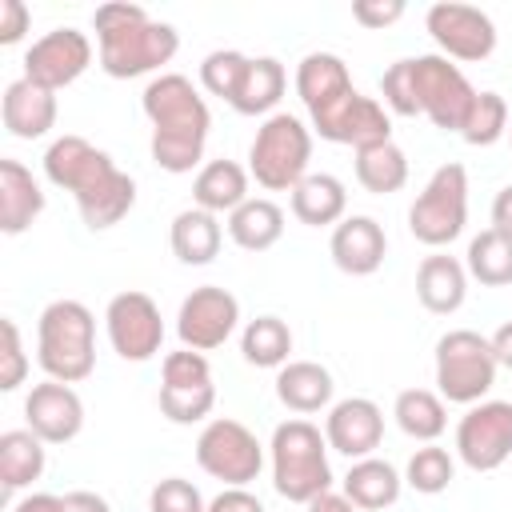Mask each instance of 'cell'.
<instances>
[{
  "label": "cell",
  "mask_w": 512,
  "mask_h": 512,
  "mask_svg": "<svg viewBox=\"0 0 512 512\" xmlns=\"http://www.w3.org/2000/svg\"><path fill=\"white\" fill-rule=\"evenodd\" d=\"M44 176H48V184L72 192L80 220L92 232L116 228L136 204V180L128 172H120L104 148H96L92 140H84L76 132H64L48 144Z\"/></svg>",
  "instance_id": "cell-1"
},
{
  "label": "cell",
  "mask_w": 512,
  "mask_h": 512,
  "mask_svg": "<svg viewBox=\"0 0 512 512\" xmlns=\"http://www.w3.org/2000/svg\"><path fill=\"white\" fill-rule=\"evenodd\" d=\"M140 108L152 124V160L172 176L192 172L204 160L212 132V112L200 88L184 72H160L144 84Z\"/></svg>",
  "instance_id": "cell-2"
},
{
  "label": "cell",
  "mask_w": 512,
  "mask_h": 512,
  "mask_svg": "<svg viewBox=\"0 0 512 512\" xmlns=\"http://www.w3.org/2000/svg\"><path fill=\"white\" fill-rule=\"evenodd\" d=\"M92 28L100 48V68L112 80L160 72L180 48V32L164 20H152L140 4H100L92 12Z\"/></svg>",
  "instance_id": "cell-3"
},
{
  "label": "cell",
  "mask_w": 512,
  "mask_h": 512,
  "mask_svg": "<svg viewBox=\"0 0 512 512\" xmlns=\"http://www.w3.org/2000/svg\"><path fill=\"white\" fill-rule=\"evenodd\" d=\"M36 360L48 380L80 384L96 368V316L88 304L60 296L36 320Z\"/></svg>",
  "instance_id": "cell-4"
},
{
  "label": "cell",
  "mask_w": 512,
  "mask_h": 512,
  "mask_svg": "<svg viewBox=\"0 0 512 512\" xmlns=\"http://www.w3.org/2000/svg\"><path fill=\"white\" fill-rule=\"evenodd\" d=\"M268 460H272V488L292 504H308L332 488L328 440L304 416L276 424L272 444H268Z\"/></svg>",
  "instance_id": "cell-5"
},
{
  "label": "cell",
  "mask_w": 512,
  "mask_h": 512,
  "mask_svg": "<svg viewBox=\"0 0 512 512\" xmlns=\"http://www.w3.org/2000/svg\"><path fill=\"white\" fill-rule=\"evenodd\" d=\"M312 128L292 112H272L248 148V176L268 192H292L308 176Z\"/></svg>",
  "instance_id": "cell-6"
},
{
  "label": "cell",
  "mask_w": 512,
  "mask_h": 512,
  "mask_svg": "<svg viewBox=\"0 0 512 512\" xmlns=\"http://www.w3.org/2000/svg\"><path fill=\"white\" fill-rule=\"evenodd\" d=\"M496 368L492 340L472 328H452L436 340V388L448 404H480L496 384Z\"/></svg>",
  "instance_id": "cell-7"
},
{
  "label": "cell",
  "mask_w": 512,
  "mask_h": 512,
  "mask_svg": "<svg viewBox=\"0 0 512 512\" xmlns=\"http://www.w3.org/2000/svg\"><path fill=\"white\" fill-rule=\"evenodd\" d=\"M464 224H468V172L464 164L448 160L428 176V184L412 200L408 232L428 248H444L464 232Z\"/></svg>",
  "instance_id": "cell-8"
},
{
  "label": "cell",
  "mask_w": 512,
  "mask_h": 512,
  "mask_svg": "<svg viewBox=\"0 0 512 512\" xmlns=\"http://www.w3.org/2000/svg\"><path fill=\"white\" fill-rule=\"evenodd\" d=\"M196 464L224 488H248L264 468V444L232 416H216L196 436Z\"/></svg>",
  "instance_id": "cell-9"
},
{
  "label": "cell",
  "mask_w": 512,
  "mask_h": 512,
  "mask_svg": "<svg viewBox=\"0 0 512 512\" xmlns=\"http://www.w3.org/2000/svg\"><path fill=\"white\" fill-rule=\"evenodd\" d=\"M412 84H416L420 116H428L440 132L464 128V120L476 104V88L448 56H440V52L412 56Z\"/></svg>",
  "instance_id": "cell-10"
},
{
  "label": "cell",
  "mask_w": 512,
  "mask_h": 512,
  "mask_svg": "<svg viewBox=\"0 0 512 512\" xmlns=\"http://www.w3.org/2000/svg\"><path fill=\"white\" fill-rule=\"evenodd\" d=\"M216 408L212 364L204 352L180 348L160 360V412L172 424H200Z\"/></svg>",
  "instance_id": "cell-11"
},
{
  "label": "cell",
  "mask_w": 512,
  "mask_h": 512,
  "mask_svg": "<svg viewBox=\"0 0 512 512\" xmlns=\"http://www.w3.org/2000/svg\"><path fill=\"white\" fill-rule=\"evenodd\" d=\"M104 328L120 360L144 364L164 348V316L148 292H136V288L116 292L104 308Z\"/></svg>",
  "instance_id": "cell-12"
},
{
  "label": "cell",
  "mask_w": 512,
  "mask_h": 512,
  "mask_svg": "<svg viewBox=\"0 0 512 512\" xmlns=\"http://www.w3.org/2000/svg\"><path fill=\"white\" fill-rule=\"evenodd\" d=\"M424 28L436 40L440 56L448 60H488L496 52V24L484 8L476 4H460V0H440L424 12Z\"/></svg>",
  "instance_id": "cell-13"
},
{
  "label": "cell",
  "mask_w": 512,
  "mask_h": 512,
  "mask_svg": "<svg viewBox=\"0 0 512 512\" xmlns=\"http://www.w3.org/2000/svg\"><path fill=\"white\" fill-rule=\"evenodd\" d=\"M312 132L328 144H348L352 152L356 148H368V144H384L392 140V120H388V108L372 96H364L360 88H348L344 96H336L328 108L312 112Z\"/></svg>",
  "instance_id": "cell-14"
},
{
  "label": "cell",
  "mask_w": 512,
  "mask_h": 512,
  "mask_svg": "<svg viewBox=\"0 0 512 512\" xmlns=\"http://www.w3.org/2000/svg\"><path fill=\"white\" fill-rule=\"evenodd\" d=\"M456 456L472 472H496L512 456V400H480L456 424Z\"/></svg>",
  "instance_id": "cell-15"
},
{
  "label": "cell",
  "mask_w": 512,
  "mask_h": 512,
  "mask_svg": "<svg viewBox=\"0 0 512 512\" xmlns=\"http://www.w3.org/2000/svg\"><path fill=\"white\" fill-rule=\"evenodd\" d=\"M240 324V300L220 284H200L180 300L176 312V336L192 352L220 348Z\"/></svg>",
  "instance_id": "cell-16"
},
{
  "label": "cell",
  "mask_w": 512,
  "mask_h": 512,
  "mask_svg": "<svg viewBox=\"0 0 512 512\" xmlns=\"http://www.w3.org/2000/svg\"><path fill=\"white\" fill-rule=\"evenodd\" d=\"M88 64H92V40L72 24L44 32L24 52V76L36 80L48 92H60V88L76 84L88 72Z\"/></svg>",
  "instance_id": "cell-17"
},
{
  "label": "cell",
  "mask_w": 512,
  "mask_h": 512,
  "mask_svg": "<svg viewBox=\"0 0 512 512\" xmlns=\"http://www.w3.org/2000/svg\"><path fill=\"white\" fill-rule=\"evenodd\" d=\"M24 428H32L44 444H68L84 428V400L72 384L40 380L24 396Z\"/></svg>",
  "instance_id": "cell-18"
},
{
  "label": "cell",
  "mask_w": 512,
  "mask_h": 512,
  "mask_svg": "<svg viewBox=\"0 0 512 512\" xmlns=\"http://www.w3.org/2000/svg\"><path fill=\"white\" fill-rule=\"evenodd\" d=\"M324 440L332 452L348 456V460H364L380 448L384 440V412L376 400L368 396H348L336 400L324 416Z\"/></svg>",
  "instance_id": "cell-19"
},
{
  "label": "cell",
  "mask_w": 512,
  "mask_h": 512,
  "mask_svg": "<svg viewBox=\"0 0 512 512\" xmlns=\"http://www.w3.org/2000/svg\"><path fill=\"white\" fill-rule=\"evenodd\" d=\"M328 252H332V264L348 276H372L384 256H388V236H384V224L376 216H344L336 228H332V240H328Z\"/></svg>",
  "instance_id": "cell-20"
},
{
  "label": "cell",
  "mask_w": 512,
  "mask_h": 512,
  "mask_svg": "<svg viewBox=\"0 0 512 512\" xmlns=\"http://www.w3.org/2000/svg\"><path fill=\"white\" fill-rule=\"evenodd\" d=\"M56 92L40 88L36 80L20 76L4 88V100H0V116H4V128L16 136V140H40L56 128Z\"/></svg>",
  "instance_id": "cell-21"
},
{
  "label": "cell",
  "mask_w": 512,
  "mask_h": 512,
  "mask_svg": "<svg viewBox=\"0 0 512 512\" xmlns=\"http://www.w3.org/2000/svg\"><path fill=\"white\" fill-rule=\"evenodd\" d=\"M40 212H44L40 180L20 160L4 156L0 160V232L4 236H20L40 220Z\"/></svg>",
  "instance_id": "cell-22"
},
{
  "label": "cell",
  "mask_w": 512,
  "mask_h": 512,
  "mask_svg": "<svg viewBox=\"0 0 512 512\" xmlns=\"http://www.w3.org/2000/svg\"><path fill=\"white\" fill-rule=\"evenodd\" d=\"M468 296V268L448 256V252H432L420 260L416 268V300L436 312V316H452Z\"/></svg>",
  "instance_id": "cell-23"
},
{
  "label": "cell",
  "mask_w": 512,
  "mask_h": 512,
  "mask_svg": "<svg viewBox=\"0 0 512 512\" xmlns=\"http://www.w3.org/2000/svg\"><path fill=\"white\" fill-rule=\"evenodd\" d=\"M332 392H336L332 372L316 360H288L276 372V400L288 412H300V416L324 412V408H332Z\"/></svg>",
  "instance_id": "cell-24"
},
{
  "label": "cell",
  "mask_w": 512,
  "mask_h": 512,
  "mask_svg": "<svg viewBox=\"0 0 512 512\" xmlns=\"http://www.w3.org/2000/svg\"><path fill=\"white\" fill-rule=\"evenodd\" d=\"M248 168L220 156V160H208L200 164L196 180H192V204L212 212V216H228L236 212L244 200H248Z\"/></svg>",
  "instance_id": "cell-25"
},
{
  "label": "cell",
  "mask_w": 512,
  "mask_h": 512,
  "mask_svg": "<svg viewBox=\"0 0 512 512\" xmlns=\"http://www.w3.org/2000/svg\"><path fill=\"white\" fill-rule=\"evenodd\" d=\"M348 212V192L344 180L332 172H308L296 188H292V216L308 228H336Z\"/></svg>",
  "instance_id": "cell-26"
},
{
  "label": "cell",
  "mask_w": 512,
  "mask_h": 512,
  "mask_svg": "<svg viewBox=\"0 0 512 512\" xmlns=\"http://www.w3.org/2000/svg\"><path fill=\"white\" fill-rule=\"evenodd\" d=\"M168 244H172V256L180 264H212L220 244H224V228H220V216L204 212V208H184L172 216V228H168Z\"/></svg>",
  "instance_id": "cell-27"
},
{
  "label": "cell",
  "mask_w": 512,
  "mask_h": 512,
  "mask_svg": "<svg viewBox=\"0 0 512 512\" xmlns=\"http://www.w3.org/2000/svg\"><path fill=\"white\" fill-rule=\"evenodd\" d=\"M348 88H356L352 84V76H348V64L336 56V52H308L300 64H296V96H300V104L308 108V116L312 112H320V108H328L336 96H344Z\"/></svg>",
  "instance_id": "cell-28"
},
{
  "label": "cell",
  "mask_w": 512,
  "mask_h": 512,
  "mask_svg": "<svg viewBox=\"0 0 512 512\" xmlns=\"http://www.w3.org/2000/svg\"><path fill=\"white\" fill-rule=\"evenodd\" d=\"M400 488H404V476L396 472V464H388L380 456H364V460H352L340 492L360 512H380V508H392L400 500Z\"/></svg>",
  "instance_id": "cell-29"
},
{
  "label": "cell",
  "mask_w": 512,
  "mask_h": 512,
  "mask_svg": "<svg viewBox=\"0 0 512 512\" xmlns=\"http://www.w3.org/2000/svg\"><path fill=\"white\" fill-rule=\"evenodd\" d=\"M228 236L244 252H268L284 236V208L268 196H248L236 212H228Z\"/></svg>",
  "instance_id": "cell-30"
},
{
  "label": "cell",
  "mask_w": 512,
  "mask_h": 512,
  "mask_svg": "<svg viewBox=\"0 0 512 512\" xmlns=\"http://www.w3.org/2000/svg\"><path fill=\"white\" fill-rule=\"evenodd\" d=\"M44 464H48V452H44V440L32 432V428H8L0 432V488L12 496L20 488H28L32 480L44 476Z\"/></svg>",
  "instance_id": "cell-31"
},
{
  "label": "cell",
  "mask_w": 512,
  "mask_h": 512,
  "mask_svg": "<svg viewBox=\"0 0 512 512\" xmlns=\"http://www.w3.org/2000/svg\"><path fill=\"white\" fill-rule=\"evenodd\" d=\"M284 88H288L284 64H280L276 56H252V60H248V72H244V80H240V88H236V96H232V108H236L240 116H264V120H268L272 108L280 104Z\"/></svg>",
  "instance_id": "cell-32"
},
{
  "label": "cell",
  "mask_w": 512,
  "mask_h": 512,
  "mask_svg": "<svg viewBox=\"0 0 512 512\" xmlns=\"http://www.w3.org/2000/svg\"><path fill=\"white\" fill-rule=\"evenodd\" d=\"M392 416L400 424L404 436L420 440V444H436L448 428V408H444V396L432 392V388H404L392 404Z\"/></svg>",
  "instance_id": "cell-33"
},
{
  "label": "cell",
  "mask_w": 512,
  "mask_h": 512,
  "mask_svg": "<svg viewBox=\"0 0 512 512\" xmlns=\"http://www.w3.org/2000/svg\"><path fill=\"white\" fill-rule=\"evenodd\" d=\"M356 180L364 192L372 196H388V192H400L408 184V156L396 140H384V144H368V148H356Z\"/></svg>",
  "instance_id": "cell-34"
},
{
  "label": "cell",
  "mask_w": 512,
  "mask_h": 512,
  "mask_svg": "<svg viewBox=\"0 0 512 512\" xmlns=\"http://www.w3.org/2000/svg\"><path fill=\"white\" fill-rule=\"evenodd\" d=\"M464 268H468V276L480 280L484 288H504V284H512V236L500 232V228H484L480 236L468 240Z\"/></svg>",
  "instance_id": "cell-35"
},
{
  "label": "cell",
  "mask_w": 512,
  "mask_h": 512,
  "mask_svg": "<svg viewBox=\"0 0 512 512\" xmlns=\"http://www.w3.org/2000/svg\"><path fill=\"white\" fill-rule=\"evenodd\" d=\"M240 352L252 368H284L292 352V328L280 316H256L240 332Z\"/></svg>",
  "instance_id": "cell-36"
},
{
  "label": "cell",
  "mask_w": 512,
  "mask_h": 512,
  "mask_svg": "<svg viewBox=\"0 0 512 512\" xmlns=\"http://www.w3.org/2000/svg\"><path fill=\"white\" fill-rule=\"evenodd\" d=\"M452 476H456V460H452V452L440 448V444L416 448V452L408 456V468H404V484H408L412 492H420V496L444 492V488L452 484Z\"/></svg>",
  "instance_id": "cell-37"
},
{
  "label": "cell",
  "mask_w": 512,
  "mask_h": 512,
  "mask_svg": "<svg viewBox=\"0 0 512 512\" xmlns=\"http://www.w3.org/2000/svg\"><path fill=\"white\" fill-rule=\"evenodd\" d=\"M504 132H508V100H504L500 92H476V104H472V112H468V120H464V128H460L464 144L488 148V144H496Z\"/></svg>",
  "instance_id": "cell-38"
},
{
  "label": "cell",
  "mask_w": 512,
  "mask_h": 512,
  "mask_svg": "<svg viewBox=\"0 0 512 512\" xmlns=\"http://www.w3.org/2000/svg\"><path fill=\"white\" fill-rule=\"evenodd\" d=\"M248 60H252V56H244V52H236V48H216V52H208V56L200 60V88L232 104V96H236V88H240V80H244V72H248Z\"/></svg>",
  "instance_id": "cell-39"
},
{
  "label": "cell",
  "mask_w": 512,
  "mask_h": 512,
  "mask_svg": "<svg viewBox=\"0 0 512 512\" xmlns=\"http://www.w3.org/2000/svg\"><path fill=\"white\" fill-rule=\"evenodd\" d=\"M380 96H384V108L388 112H396V116H420L416 84H412V56L388 64V72L380 76Z\"/></svg>",
  "instance_id": "cell-40"
},
{
  "label": "cell",
  "mask_w": 512,
  "mask_h": 512,
  "mask_svg": "<svg viewBox=\"0 0 512 512\" xmlns=\"http://www.w3.org/2000/svg\"><path fill=\"white\" fill-rule=\"evenodd\" d=\"M148 512H208L200 488L184 476H164L152 492H148Z\"/></svg>",
  "instance_id": "cell-41"
},
{
  "label": "cell",
  "mask_w": 512,
  "mask_h": 512,
  "mask_svg": "<svg viewBox=\"0 0 512 512\" xmlns=\"http://www.w3.org/2000/svg\"><path fill=\"white\" fill-rule=\"evenodd\" d=\"M0 392H16L28 376V356H24V340H20V324L12 316L0 320Z\"/></svg>",
  "instance_id": "cell-42"
},
{
  "label": "cell",
  "mask_w": 512,
  "mask_h": 512,
  "mask_svg": "<svg viewBox=\"0 0 512 512\" xmlns=\"http://www.w3.org/2000/svg\"><path fill=\"white\" fill-rule=\"evenodd\" d=\"M404 16V0H356L352 4V20L364 28H388Z\"/></svg>",
  "instance_id": "cell-43"
},
{
  "label": "cell",
  "mask_w": 512,
  "mask_h": 512,
  "mask_svg": "<svg viewBox=\"0 0 512 512\" xmlns=\"http://www.w3.org/2000/svg\"><path fill=\"white\" fill-rule=\"evenodd\" d=\"M32 28V12L24 0H0V44L12 48L24 40V32Z\"/></svg>",
  "instance_id": "cell-44"
},
{
  "label": "cell",
  "mask_w": 512,
  "mask_h": 512,
  "mask_svg": "<svg viewBox=\"0 0 512 512\" xmlns=\"http://www.w3.org/2000/svg\"><path fill=\"white\" fill-rule=\"evenodd\" d=\"M208 512H264V504L248 488H224L208 500Z\"/></svg>",
  "instance_id": "cell-45"
},
{
  "label": "cell",
  "mask_w": 512,
  "mask_h": 512,
  "mask_svg": "<svg viewBox=\"0 0 512 512\" xmlns=\"http://www.w3.org/2000/svg\"><path fill=\"white\" fill-rule=\"evenodd\" d=\"M64 508H68V512H112L108 500H104L100 492H88V488L64 492Z\"/></svg>",
  "instance_id": "cell-46"
},
{
  "label": "cell",
  "mask_w": 512,
  "mask_h": 512,
  "mask_svg": "<svg viewBox=\"0 0 512 512\" xmlns=\"http://www.w3.org/2000/svg\"><path fill=\"white\" fill-rule=\"evenodd\" d=\"M8 512H68V508H64V496H52V492H32V496H24L20 504H12Z\"/></svg>",
  "instance_id": "cell-47"
},
{
  "label": "cell",
  "mask_w": 512,
  "mask_h": 512,
  "mask_svg": "<svg viewBox=\"0 0 512 512\" xmlns=\"http://www.w3.org/2000/svg\"><path fill=\"white\" fill-rule=\"evenodd\" d=\"M304 508H308V512H360V508H356V504H352L344 492H336V488L320 492V496H316V500H308Z\"/></svg>",
  "instance_id": "cell-48"
},
{
  "label": "cell",
  "mask_w": 512,
  "mask_h": 512,
  "mask_svg": "<svg viewBox=\"0 0 512 512\" xmlns=\"http://www.w3.org/2000/svg\"><path fill=\"white\" fill-rule=\"evenodd\" d=\"M492 228H500V232L512 236V184H504L496 192V200H492Z\"/></svg>",
  "instance_id": "cell-49"
},
{
  "label": "cell",
  "mask_w": 512,
  "mask_h": 512,
  "mask_svg": "<svg viewBox=\"0 0 512 512\" xmlns=\"http://www.w3.org/2000/svg\"><path fill=\"white\" fill-rule=\"evenodd\" d=\"M488 340H492V352H496V360H500L504 368H512V320H504V324H500V328H496Z\"/></svg>",
  "instance_id": "cell-50"
},
{
  "label": "cell",
  "mask_w": 512,
  "mask_h": 512,
  "mask_svg": "<svg viewBox=\"0 0 512 512\" xmlns=\"http://www.w3.org/2000/svg\"><path fill=\"white\" fill-rule=\"evenodd\" d=\"M508 132H512V128H508Z\"/></svg>",
  "instance_id": "cell-51"
}]
</instances>
